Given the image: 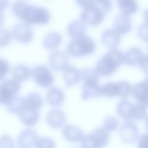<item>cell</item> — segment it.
Here are the masks:
<instances>
[{"mask_svg": "<svg viewBox=\"0 0 148 148\" xmlns=\"http://www.w3.org/2000/svg\"><path fill=\"white\" fill-rule=\"evenodd\" d=\"M13 14L28 25H45L50 20V12L45 8L17 1L12 6Z\"/></svg>", "mask_w": 148, "mask_h": 148, "instance_id": "1", "label": "cell"}, {"mask_svg": "<svg viewBox=\"0 0 148 148\" xmlns=\"http://www.w3.org/2000/svg\"><path fill=\"white\" fill-rule=\"evenodd\" d=\"M124 62V54L119 49L112 48L97 61L95 71L102 76H109Z\"/></svg>", "mask_w": 148, "mask_h": 148, "instance_id": "2", "label": "cell"}, {"mask_svg": "<svg viewBox=\"0 0 148 148\" xmlns=\"http://www.w3.org/2000/svg\"><path fill=\"white\" fill-rule=\"evenodd\" d=\"M95 50V45L93 40L87 35L74 38L66 47L67 53L72 57H80L88 56Z\"/></svg>", "mask_w": 148, "mask_h": 148, "instance_id": "3", "label": "cell"}, {"mask_svg": "<svg viewBox=\"0 0 148 148\" xmlns=\"http://www.w3.org/2000/svg\"><path fill=\"white\" fill-rule=\"evenodd\" d=\"M109 135L105 128L99 127L87 135L83 136L81 145L84 147H101L107 145Z\"/></svg>", "mask_w": 148, "mask_h": 148, "instance_id": "4", "label": "cell"}, {"mask_svg": "<svg viewBox=\"0 0 148 148\" xmlns=\"http://www.w3.org/2000/svg\"><path fill=\"white\" fill-rule=\"evenodd\" d=\"M20 89V83L15 79L3 80L0 84V104L6 105L18 95Z\"/></svg>", "mask_w": 148, "mask_h": 148, "instance_id": "5", "label": "cell"}, {"mask_svg": "<svg viewBox=\"0 0 148 148\" xmlns=\"http://www.w3.org/2000/svg\"><path fill=\"white\" fill-rule=\"evenodd\" d=\"M35 83L43 88L50 87L54 83V77L50 69L43 65L35 66L31 71Z\"/></svg>", "mask_w": 148, "mask_h": 148, "instance_id": "6", "label": "cell"}, {"mask_svg": "<svg viewBox=\"0 0 148 148\" xmlns=\"http://www.w3.org/2000/svg\"><path fill=\"white\" fill-rule=\"evenodd\" d=\"M104 14L93 3L85 8L82 12L80 18L84 24L97 26L101 24L104 18Z\"/></svg>", "mask_w": 148, "mask_h": 148, "instance_id": "7", "label": "cell"}, {"mask_svg": "<svg viewBox=\"0 0 148 148\" xmlns=\"http://www.w3.org/2000/svg\"><path fill=\"white\" fill-rule=\"evenodd\" d=\"M119 135L123 142L127 143L134 142L139 136L138 127L131 121H127L121 126L119 130Z\"/></svg>", "mask_w": 148, "mask_h": 148, "instance_id": "8", "label": "cell"}, {"mask_svg": "<svg viewBox=\"0 0 148 148\" xmlns=\"http://www.w3.org/2000/svg\"><path fill=\"white\" fill-rule=\"evenodd\" d=\"M12 35L17 41L22 43H29L34 35L32 29L24 23L16 24L12 29Z\"/></svg>", "mask_w": 148, "mask_h": 148, "instance_id": "9", "label": "cell"}, {"mask_svg": "<svg viewBox=\"0 0 148 148\" xmlns=\"http://www.w3.org/2000/svg\"><path fill=\"white\" fill-rule=\"evenodd\" d=\"M21 101L18 112L21 121L27 126H34L38 122L39 118L38 110H35L22 105Z\"/></svg>", "mask_w": 148, "mask_h": 148, "instance_id": "10", "label": "cell"}, {"mask_svg": "<svg viewBox=\"0 0 148 148\" xmlns=\"http://www.w3.org/2000/svg\"><path fill=\"white\" fill-rule=\"evenodd\" d=\"M101 95V86L98 84V81L87 80L84 82L81 95L83 101L98 98Z\"/></svg>", "mask_w": 148, "mask_h": 148, "instance_id": "11", "label": "cell"}, {"mask_svg": "<svg viewBox=\"0 0 148 148\" xmlns=\"http://www.w3.org/2000/svg\"><path fill=\"white\" fill-rule=\"evenodd\" d=\"M49 65L56 71H64L69 65V58L62 51H55L49 57Z\"/></svg>", "mask_w": 148, "mask_h": 148, "instance_id": "12", "label": "cell"}, {"mask_svg": "<svg viewBox=\"0 0 148 148\" xmlns=\"http://www.w3.org/2000/svg\"><path fill=\"white\" fill-rule=\"evenodd\" d=\"M66 117L65 113L60 109H56L50 111L46 116L47 124L53 128H60L66 123Z\"/></svg>", "mask_w": 148, "mask_h": 148, "instance_id": "13", "label": "cell"}, {"mask_svg": "<svg viewBox=\"0 0 148 148\" xmlns=\"http://www.w3.org/2000/svg\"><path fill=\"white\" fill-rule=\"evenodd\" d=\"M114 27L119 34H128L132 28V21L130 16L123 13L118 15L114 20Z\"/></svg>", "mask_w": 148, "mask_h": 148, "instance_id": "14", "label": "cell"}, {"mask_svg": "<svg viewBox=\"0 0 148 148\" xmlns=\"http://www.w3.org/2000/svg\"><path fill=\"white\" fill-rule=\"evenodd\" d=\"M132 94L134 99L138 103L147 105L148 97L147 79L136 84L132 87Z\"/></svg>", "mask_w": 148, "mask_h": 148, "instance_id": "15", "label": "cell"}, {"mask_svg": "<svg viewBox=\"0 0 148 148\" xmlns=\"http://www.w3.org/2000/svg\"><path fill=\"white\" fill-rule=\"evenodd\" d=\"M36 132L32 130H26L20 133L17 142L20 147H31L35 146L38 139Z\"/></svg>", "mask_w": 148, "mask_h": 148, "instance_id": "16", "label": "cell"}, {"mask_svg": "<svg viewBox=\"0 0 148 148\" xmlns=\"http://www.w3.org/2000/svg\"><path fill=\"white\" fill-rule=\"evenodd\" d=\"M145 56L139 48L134 47L124 54V62L131 66L139 65Z\"/></svg>", "mask_w": 148, "mask_h": 148, "instance_id": "17", "label": "cell"}, {"mask_svg": "<svg viewBox=\"0 0 148 148\" xmlns=\"http://www.w3.org/2000/svg\"><path fill=\"white\" fill-rule=\"evenodd\" d=\"M64 138L71 142H78L83 137V133L82 130L75 125H68L62 130Z\"/></svg>", "mask_w": 148, "mask_h": 148, "instance_id": "18", "label": "cell"}, {"mask_svg": "<svg viewBox=\"0 0 148 148\" xmlns=\"http://www.w3.org/2000/svg\"><path fill=\"white\" fill-rule=\"evenodd\" d=\"M102 41L106 46L115 48L120 44L121 37L114 29H107L102 32Z\"/></svg>", "mask_w": 148, "mask_h": 148, "instance_id": "19", "label": "cell"}, {"mask_svg": "<svg viewBox=\"0 0 148 148\" xmlns=\"http://www.w3.org/2000/svg\"><path fill=\"white\" fill-rule=\"evenodd\" d=\"M64 77L66 87H71L76 84L81 80V73L75 66H68L64 71Z\"/></svg>", "mask_w": 148, "mask_h": 148, "instance_id": "20", "label": "cell"}, {"mask_svg": "<svg viewBox=\"0 0 148 148\" xmlns=\"http://www.w3.org/2000/svg\"><path fill=\"white\" fill-rule=\"evenodd\" d=\"M21 103L24 106L39 110L42 107L43 101L39 94L31 92L26 97L22 98Z\"/></svg>", "mask_w": 148, "mask_h": 148, "instance_id": "21", "label": "cell"}, {"mask_svg": "<svg viewBox=\"0 0 148 148\" xmlns=\"http://www.w3.org/2000/svg\"><path fill=\"white\" fill-rule=\"evenodd\" d=\"M64 93L57 87L51 88L47 92L46 99L49 104L53 106L61 105L64 100Z\"/></svg>", "mask_w": 148, "mask_h": 148, "instance_id": "22", "label": "cell"}, {"mask_svg": "<svg viewBox=\"0 0 148 148\" xmlns=\"http://www.w3.org/2000/svg\"><path fill=\"white\" fill-rule=\"evenodd\" d=\"M67 32L73 38H79L86 35V27L84 24L81 21H73L68 24Z\"/></svg>", "mask_w": 148, "mask_h": 148, "instance_id": "23", "label": "cell"}, {"mask_svg": "<svg viewBox=\"0 0 148 148\" xmlns=\"http://www.w3.org/2000/svg\"><path fill=\"white\" fill-rule=\"evenodd\" d=\"M133 106L131 101L127 99H123L118 103L117 111L118 114L123 119L130 120L132 119Z\"/></svg>", "mask_w": 148, "mask_h": 148, "instance_id": "24", "label": "cell"}, {"mask_svg": "<svg viewBox=\"0 0 148 148\" xmlns=\"http://www.w3.org/2000/svg\"><path fill=\"white\" fill-rule=\"evenodd\" d=\"M12 74L16 80L24 82L30 77L31 71L27 66L24 64H18L12 69Z\"/></svg>", "mask_w": 148, "mask_h": 148, "instance_id": "25", "label": "cell"}, {"mask_svg": "<svg viewBox=\"0 0 148 148\" xmlns=\"http://www.w3.org/2000/svg\"><path fill=\"white\" fill-rule=\"evenodd\" d=\"M62 42L61 35L55 32L48 34L43 39V46L49 50H54L59 47Z\"/></svg>", "mask_w": 148, "mask_h": 148, "instance_id": "26", "label": "cell"}, {"mask_svg": "<svg viewBox=\"0 0 148 148\" xmlns=\"http://www.w3.org/2000/svg\"><path fill=\"white\" fill-rule=\"evenodd\" d=\"M121 13L130 16L136 12L138 3L136 0H117Z\"/></svg>", "mask_w": 148, "mask_h": 148, "instance_id": "27", "label": "cell"}, {"mask_svg": "<svg viewBox=\"0 0 148 148\" xmlns=\"http://www.w3.org/2000/svg\"><path fill=\"white\" fill-rule=\"evenodd\" d=\"M132 87L131 84L125 81L117 83V96L125 98L132 94Z\"/></svg>", "mask_w": 148, "mask_h": 148, "instance_id": "28", "label": "cell"}, {"mask_svg": "<svg viewBox=\"0 0 148 148\" xmlns=\"http://www.w3.org/2000/svg\"><path fill=\"white\" fill-rule=\"evenodd\" d=\"M146 106L147 105L138 102L134 104L132 110V119L140 121L146 119L147 117Z\"/></svg>", "mask_w": 148, "mask_h": 148, "instance_id": "29", "label": "cell"}, {"mask_svg": "<svg viewBox=\"0 0 148 148\" xmlns=\"http://www.w3.org/2000/svg\"><path fill=\"white\" fill-rule=\"evenodd\" d=\"M101 94L109 98L117 96V83L109 82L101 86Z\"/></svg>", "mask_w": 148, "mask_h": 148, "instance_id": "30", "label": "cell"}, {"mask_svg": "<svg viewBox=\"0 0 148 148\" xmlns=\"http://www.w3.org/2000/svg\"><path fill=\"white\" fill-rule=\"evenodd\" d=\"M93 4L102 12L105 16L110 12L112 7L111 0H94Z\"/></svg>", "mask_w": 148, "mask_h": 148, "instance_id": "31", "label": "cell"}, {"mask_svg": "<svg viewBox=\"0 0 148 148\" xmlns=\"http://www.w3.org/2000/svg\"><path fill=\"white\" fill-rule=\"evenodd\" d=\"M80 73L81 79H82L84 82L87 80H94L98 82L99 74L97 72L95 69H85L80 71Z\"/></svg>", "mask_w": 148, "mask_h": 148, "instance_id": "32", "label": "cell"}, {"mask_svg": "<svg viewBox=\"0 0 148 148\" xmlns=\"http://www.w3.org/2000/svg\"><path fill=\"white\" fill-rule=\"evenodd\" d=\"M12 38V33L5 28H0V47L8 46Z\"/></svg>", "mask_w": 148, "mask_h": 148, "instance_id": "33", "label": "cell"}, {"mask_svg": "<svg viewBox=\"0 0 148 148\" xmlns=\"http://www.w3.org/2000/svg\"><path fill=\"white\" fill-rule=\"evenodd\" d=\"M21 101V98L18 97V95L12 99L10 102H9L6 105V108L9 112L13 114H17L20 103Z\"/></svg>", "mask_w": 148, "mask_h": 148, "instance_id": "34", "label": "cell"}, {"mask_svg": "<svg viewBox=\"0 0 148 148\" xmlns=\"http://www.w3.org/2000/svg\"><path fill=\"white\" fill-rule=\"evenodd\" d=\"M119 125V121L117 118L112 116L106 117L103 122L104 128L108 131H114Z\"/></svg>", "mask_w": 148, "mask_h": 148, "instance_id": "35", "label": "cell"}, {"mask_svg": "<svg viewBox=\"0 0 148 148\" xmlns=\"http://www.w3.org/2000/svg\"><path fill=\"white\" fill-rule=\"evenodd\" d=\"M35 146L37 147H45V148H51L54 147V142L52 139L47 137H42L38 138Z\"/></svg>", "mask_w": 148, "mask_h": 148, "instance_id": "36", "label": "cell"}, {"mask_svg": "<svg viewBox=\"0 0 148 148\" xmlns=\"http://www.w3.org/2000/svg\"><path fill=\"white\" fill-rule=\"evenodd\" d=\"M10 69V66L9 63L0 58V82L3 80L6 75L9 72Z\"/></svg>", "mask_w": 148, "mask_h": 148, "instance_id": "37", "label": "cell"}, {"mask_svg": "<svg viewBox=\"0 0 148 148\" xmlns=\"http://www.w3.org/2000/svg\"><path fill=\"white\" fill-rule=\"evenodd\" d=\"M13 140L10 136L7 135H3L0 137L1 147H13Z\"/></svg>", "mask_w": 148, "mask_h": 148, "instance_id": "38", "label": "cell"}, {"mask_svg": "<svg viewBox=\"0 0 148 148\" xmlns=\"http://www.w3.org/2000/svg\"><path fill=\"white\" fill-rule=\"evenodd\" d=\"M147 35V23H146L141 25L139 28L138 35L142 40L146 42Z\"/></svg>", "mask_w": 148, "mask_h": 148, "instance_id": "39", "label": "cell"}, {"mask_svg": "<svg viewBox=\"0 0 148 148\" xmlns=\"http://www.w3.org/2000/svg\"><path fill=\"white\" fill-rule=\"evenodd\" d=\"M76 3L82 8H85L88 6L91 5L94 0H75Z\"/></svg>", "mask_w": 148, "mask_h": 148, "instance_id": "40", "label": "cell"}, {"mask_svg": "<svg viewBox=\"0 0 148 148\" xmlns=\"http://www.w3.org/2000/svg\"><path fill=\"white\" fill-rule=\"evenodd\" d=\"M138 147H142V148L147 147V134L143 135L139 139Z\"/></svg>", "mask_w": 148, "mask_h": 148, "instance_id": "41", "label": "cell"}, {"mask_svg": "<svg viewBox=\"0 0 148 148\" xmlns=\"http://www.w3.org/2000/svg\"><path fill=\"white\" fill-rule=\"evenodd\" d=\"M140 68H141V69L145 72H147V57L146 55L145 56V57L143 58V59L142 60V61L140 62V63L139 64Z\"/></svg>", "mask_w": 148, "mask_h": 148, "instance_id": "42", "label": "cell"}, {"mask_svg": "<svg viewBox=\"0 0 148 148\" xmlns=\"http://www.w3.org/2000/svg\"><path fill=\"white\" fill-rule=\"evenodd\" d=\"M9 0H0V10L2 11L6 9L9 5Z\"/></svg>", "mask_w": 148, "mask_h": 148, "instance_id": "43", "label": "cell"}, {"mask_svg": "<svg viewBox=\"0 0 148 148\" xmlns=\"http://www.w3.org/2000/svg\"><path fill=\"white\" fill-rule=\"evenodd\" d=\"M5 22V16L2 11L0 10V27L2 26Z\"/></svg>", "mask_w": 148, "mask_h": 148, "instance_id": "44", "label": "cell"}]
</instances>
